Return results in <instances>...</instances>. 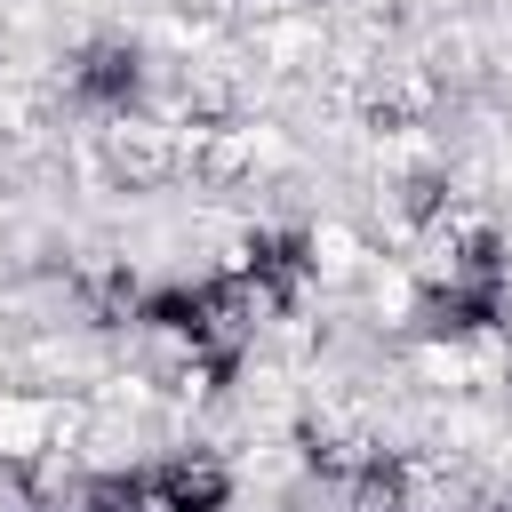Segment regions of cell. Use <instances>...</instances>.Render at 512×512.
Returning <instances> with one entry per match:
<instances>
[{
	"mask_svg": "<svg viewBox=\"0 0 512 512\" xmlns=\"http://www.w3.org/2000/svg\"><path fill=\"white\" fill-rule=\"evenodd\" d=\"M152 496H160V512H224V472L208 456H176L152 472Z\"/></svg>",
	"mask_w": 512,
	"mask_h": 512,
	"instance_id": "1",
	"label": "cell"
},
{
	"mask_svg": "<svg viewBox=\"0 0 512 512\" xmlns=\"http://www.w3.org/2000/svg\"><path fill=\"white\" fill-rule=\"evenodd\" d=\"M72 88H80L88 104H128V96H136V48H120V40H96V48L80 56Z\"/></svg>",
	"mask_w": 512,
	"mask_h": 512,
	"instance_id": "2",
	"label": "cell"
},
{
	"mask_svg": "<svg viewBox=\"0 0 512 512\" xmlns=\"http://www.w3.org/2000/svg\"><path fill=\"white\" fill-rule=\"evenodd\" d=\"M504 312V296L480 280V288H440V296H424V328L432 336H464V328H480V320H496Z\"/></svg>",
	"mask_w": 512,
	"mask_h": 512,
	"instance_id": "3",
	"label": "cell"
},
{
	"mask_svg": "<svg viewBox=\"0 0 512 512\" xmlns=\"http://www.w3.org/2000/svg\"><path fill=\"white\" fill-rule=\"evenodd\" d=\"M144 504H152V480H136V472H104L80 488V512H144Z\"/></svg>",
	"mask_w": 512,
	"mask_h": 512,
	"instance_id": "4",
	"label": "cell"
},
{
	"mask_svg": "<svg viewBox=\"0 0 512 512\" xmlns=\"http://www.w3.org/2000/svg\"><path fill=\"white\" fill-rule=\"evenodd\" d=\"M488 512H512V504H488Z\"/></svg>",
	"mask_w": 512,
	"mask_h": 512,
	"instance_id": "5",
	"label": "cell"
}]
</instances>
